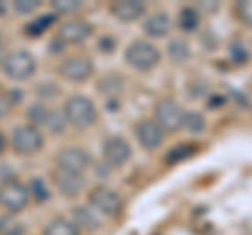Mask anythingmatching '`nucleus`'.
Instances as JSON below:
<instances>
[{
  "mask_svg": "<svg viewBox=\"0 0 252 235\" xmlns=\"http://www.w3.org/2000/svg\"><path fill=\"white\" fill-rule=\"evenodd\" d=\"M63 116H65L69 126H74L78 130L93 126L99 118L97 107H94V103L86 95H72L69 97L65 101V105H63Z\"/></svg>",
  "mask_w": 252,
  "mask_h": 235,
  "instance_id": "obj_1",
  "label": "nucleus"
},
{
  "mask_svg": "<svg viewBox=\"0 0 252 235\" xmlns=\"http://www.w3.org/2000/svg\"><path fill=\"white\" fill-rule=\"evenodd\" d=\"M124 61L130 67L139 69V72H149V69H154L160 63V51L147 40H135L126 46Z\"/></svg>",
  "mask_w": 252,
  "mask_h": 235,
  "instance_id": "obj_2",
  "label": "nucleus"
},
{
  "mask_svg": "<svg viewBox=\"0 0 252 235\" xmlns=\"http://www.w3.org/2000/svg\"><path fill=\"white\" fill-rule=\"evenodd\" d=\"M2 72L6 78L11 80H17V82H23V80H30L32 76L36 74V59L34 55L28 53V51H13L4 57L2 61Z\"/></svg>",
  "mask_w": 252,
  "mask_h": 235,
  "instance_id": "obj_3",
  "label": "nucleus"
},
{
  "mask_svg": "<svg viewBox=\"0 0 252 235\" xmlns=\"http://www.w3.org/2000/svg\"><path fill=\"white\" fill-rule=\"evenodd\" d=\"M42 145H44V137L34 124H21L11 135V147L19 155H32L40 151Z\"/></svg>",
  "mask_w": 252,
  "mask_h": 235,
  "instance_id": "obj_4",
  "label": "nucleus"
},
{
  "mask_svg": "<svg viewBox=\"0 0 252 235\" xmlns=\"http://www.w3.org/2000/svg\"><path fill=\"white\" fill-rule=\"evenodd\" d=\"M89 206L94 208L101 214L118 216L124 208V202H122L118 191L109 189V187H105V185H97L89 191Z\"/></svg>",
  "mask_w": 252,
  "mask_h": 235,
  "instance_id": "obj_5",
  "label": "nucleus"
},
{
  "mask_svg": "<svg viewBox=\"0 0 252 235\" xmlns=\"http://www.w3.org/2000/svg\"><path fill=\"white\" fill-rule=\"evenodd\" d=\"M154 120L164 128V132H175L179 128H183L185 112L177 101L162 99V101H158L154 107Z\"/></svg>",
  "mask_w": 252,
  "mask_h": 235,
  "instance_id": "obj_6",
  "label": "nucleus"
},
{
  "mask_svg": "<svg viewBox=\"0 0 252 235\" xmlns=\"http://www.w3.org/2000/svg\"><path fill=\"white\" fill-rule=\"evenodd\" d=\"M93 69H94V65L86 55H72V57L61 61L57 72L61 78H65L69 82H84L93 76Z\"/></svg>",
  "mask_w": 252,
  "mask_h": 235,
  "instance_id": "obj_7",
  "label": "nucleus"
},
{
  "mask_svg": "<svg viewBox=\"0 0 252 235\" xmlns=\"http://www.w3.org/2000/svg\"><path fill=\"white\" fill-rule=\"evenodd\" d=\"M0 204H2L9 212H21L30 204V189L17 181L4 183L0 187Z\"/></svg>",
  "mask_w": 252,
  "mask_h": 235,
  "instance_id": "obj_8",
  "label": "nucleus"
},
{
  "mask_svg": "<svg viewBox=\"0 0 252 235\" xmlns=\"http://www.w3.org/2000/svg\"><path fill=\"white\" fill-rule=\"evenodd\" d=\"M93 36V26L86 19H67L59 26L57 38L63 44H82Z\"/></svg>",
  "mask_w": 252,
  "mask_h": 235,
  "instance_id": "obj_9",
  "label": "nucleus"
},
{
  "mask_svg": "<svg viewBox=\"0 0 252 235\" xmlns=\"http://www.w3.org/2000/svg\"><path fill=\"white\" fill-rule=\"evenodd\" d=\"M55 162H57V166L61 170L82 175L91 164V155L86 153V149H82V147H63V149L57 153Z\"/></svg>",
  "mask_w": 252,
  "mask_h": 235,
  "instance_id": "obj_10",
  "label": "nucleus"
},
{
  "mask_svg": "<svg viewBox=\"0 0 252 235\" xmlns=\"http://www.w3.org/2000/svg\"><path fill=\"white\" fill-rule=\"evenodd\" d=\"M132 149L128 145V141L122 137H107L103 141V162L109 164L112 168L124 166L130 160Z\"/></svg>",
  "mask_w": 252,
  "mask_h": 235,
  "instance_id": "obj_11",
  "label": "nucleus"
},
{
  "mask_svg": "<svg viewBox=\"0 0 252 235\" xmlns=\"http://www.w3.org/2000/svg\"><path fill=\"white\" fill-rule=\"evenodd\" d=\"M135 137L143 149L154 151L164 143V128L156 120H141L135 124Z\"/></svg>",
  "mask_w": 252,
  "mask_h": 235,
  "instance_id": "obj_12",
  "label": "nucleus"
},
{
  "mask_svg": "<svg viewBox=\"0 0 252 235\" xmlns=\"http://www.w3.org/2000/svg\"><path fill=\"white\" fill-rule=\"evenodd\" d=\"M53 181L57 185V189L65 195V198H76L80 195L86 187V181L82 175H76V172H67V170H53Z\"/></svg>",
  "mask_w": 252,
  "mask_h": 235,
  "instance_id": "obj_13",
  "label": "nucleus"
},
{
  "mask_svg": "<svg viewBox=\"0 0 252 235\" xmlns=\"http://www.w3.org/2000/svg\"><path fill=\"white\" fill-rule=\"evenodd\" d=\"M109 13H112L118 21L132 23L147 13V6L141 2V0H116V2L109 4Z\"/></svg>",
  "mask_w": 252,
  "mask_h": 235,
  "instance_id": "obj_14",
  "label": "nucleus"
},
{
  "mask_svg": "<svg viewBox=\"0 0 252 235\" xmlns=\"http://www.w3.org/2000/svg\"><path fill=\"white\" fill-rule=\"evenodd\" d=\"M170 28H172V21L168 17V13H152V15H147L145 21H143V32L149 38L168 36Z\"/></svg>",
  "mask_w": 252,
  "mask_h": 235,
  "instance_id": "obj_15",
  "label": "nucleus"
},
{
  "mask_svg": "<svg viewBox=\"0 0 252 235\" xmlns=\"http://www.w3.org/2000/svg\"><path fill=\"white\" fill-rule=\"evenodd\" d=\"M44 235H80V227L69 218H53V221L44 227Z\"/></svg>",
  "mask_w": 252,
  "mask_h": 235,
  "instance_id": "obj_16",
  "label": "nucleus"
},
{
  "mask_svg": "<svg viewBox=\"0 0 252 235\" xmlns=\"http://www.w3.org/2000/svg\"><path fill=\"white\" fill-rule=\"evenodd\" d=\"M93 210L94 208H91V206H78V208H74L76 225L84 227V229H99L101 223H99V218H97V214H94Z\"/></svg>",
  "mask_w": 252,
  "mask_h": 235,
  "instance_id": "obj_17",
  "label": "nucleus"
},
{
  "mask_svg": "<svg viewBox=\"0 0 252 235\" xmlns=\"http://www.w3.org/2000/svg\"><path fill=\"white\" fill-rule=\"evenodd\" d=\"M179 28L183 29V32H193V29H198L200 26V13L198 9H193V6H183V9L179 11Z\"/></svg>",
  "mask_w": 252,
  "mask_h": 235,
  "instance_id": "obj_18",
  "label": "nucleus"
},
{
  "mask_svg": "<svg viewBox=\"0 0 252 235\" xmlns=\"http://www.w3.org/2000/svg\"><path fill=\"white\" fill-rule=\"evenodd\" d=\"M53 21H55V13H49V15H42V17H36V19H32L26 28H23V32H26L30 38H38V36H42L46 29H49L53 26Z\"/></svg>",
  "mask_w": 252,
  "mask_h": 235,
  "instance_id": "obj_19",
  "label": "nucleus"
},
{
  "mask_svg": "<svg viewBox=\"0 0 252 235\" xmlns=\"http://www.w3.org/2000/svg\"><path fill=\"white\" fill-rule=\"evenodd\" d=\"M168 55H170L172 61H177V63L187 61L191 51H189V44H187L185 38H172V40L168 42Z\"/></svg>",
  "mask_w": 252,
  "mask_h": 235,
  "instance_id": "obj_20",
  "label": "nucleus"
},
{
  "mask_svg": "<svg viewBox=\"0 0 252 235\" xmlns=\"http://www.w3.org/2000/svg\"><path fill=\"white\" fill-rule=\"evenodd\" d=\"M204 126H206V120H204V116L200 112H185L183 128H187L189 132H193V135H198V132L204 130Z\"/></svg>",
  "mask_w": 252,
  "mask_h": 235,
  "instance_id": "obj_21",
  "label": "nucleus"
},
{
  "mask_svg": "<svg viewBox=\"0 0 252 235\" xmlns=\"http://www.w3.org/2000/svg\"><path fill=\"white\" fill-rule=\"evenodd\" d=\"M28 189H30V198H34L38 204H42V202L49 200V189H46V185H44L42 178H38V176L32 178L30 185H28Z\"/></svg>",
  "mask_w": 252,
  "mask_h": 235,
  "instance_id": "obj_22",
  "label": "nucleus"
},
{
  "mask_svg": "<svg viewBox=\"0 0 252 235\" xmlns=\"http://www.w3.org/2000/svg\"><path fill=\"white\" fill-rule=\"evenodd\" d=\"M49 114L51 112L42 103H34V105H30V109H28V118L32 120L34 126H38V124H46V120H49Z\"/></svg>",
  "mask_w": 252,
  "mask_h": 235,
  "instance_id": "obj_23",
  "label": "nucleus"
},
{
  "mask_svg": "<svg viewBox=\"0 0 252 235\" xmlns=\"http://www.w3.org/2000/svg\"><path fill=\"white\" fill-rule=\"evenodd\" d=\"M51 6L57 15H69V13H76L80 9L82 2H78V0H53Z\"/></svg>",
  "mask_w": 252,
  "mask_h": 235,
  "instance_id": "obj_24",
  "label": "nucleus"
},
{
  "mask_svg": "<svg viewBox=\"0 0 252 235\" xmlns=\"http://www.w3.org/2000/svg\"><path fill=\"white\" fill-rule=\"evenodd\" d=\"M40 0H15L13 2V9L17 11L19 15H32L34 11L40 9Z\"/></svg>",
  "mask_w": 252,
  "mask_h": 235,
  "instance_id": "obj_25",
  "label": "nucleus"
},
{
  "mask_svg": "<svg viewBox=\"0 0 252 235\" xmlns=\"http://www.w3.org/2000/svg\"><path fill=\"white\" fill-rule=\"evenodd\" d=\"M191 153H193V147H191V145H179V147H175V149L168 151L166 162H168V164H175V162H181V160L189 158Z\"/></svg>",
  "mask_w": 252,
  "mask_h": 235,
  "instance_id": "obj_26",
  "label": "nucleus"
},
{
  "mask_svg": "<svg viewBox=\"0 0 252 235\" xmlns=\"http://www.w3.org/2000/svg\"><path fill=\"white\" fill-rule=\"evenodd\" d=\"M65 124H67V120H65V116H63V114H59V112H51L49 114L46 126H49L53 132H61L63 128H65Z\"/></svg>",
  "mask_w": 252,
  "mask_h": 235,
  "instance_id": "obj_27",
  "label": "nucleus"
},
{
  "mask_svg": "<svg viewBox=\"0 0 252 235\" xmlns=\"http://www.w3.org/2000/svg\"><path fill=\"white\" fill-rule=\"evenodd\" d=\"M235 11H238V17L244 23H246V26L252 28V0H246V2H238Z\"/></svg>",
  "mask_w": 252,
  "mask_h": 235,
  "instance_id": "obj_28",
  "label": "nucleus"
},
{
  "mask_svg": "<svg viewBox=\"0 0 252 235\" xmlns=\"http://www.w3.org/2000/svg\"><path fill=\"white\" fill-rule=\"evenodd\" d=\"M15 181V172L11 170V166H6V164H0V183H11Z\"/></svg>",
  "mask_w": 252,
  "mask_h": 235,
  "instance_id": "obj_29",
  "label": "nucleus"
},
{
  "mask_svg": "<svg viewBox=\"0 0 252 235\" xmlns=\"http://www.w3.org/2000/svg\"><path fill=\"white\" fill-rule=\"evenodd\" d=\"M231 57H233L235 61H248V51H246V46L235 44L233 49H231Z\"/></svg>",
  "mask_w": 252,
  "mask_h": 235,
  "instance_id": "obj_30",
  "label": "nucleus"
},
{
  "mask_svg": "<svg viewBox=\"0 0 252 235\" xmlns=\"http://www.w3.org/2000/svg\"><path fill=\"white\" fill-rule=\"evenodd\" d=\"M114 46H116V40H114L112 36H103V38L99 40V49L103 51V53H112Z\"/></svg>",
  "mask_w": 252,
  "mask_h": 235,
  "instance_id": "obj_31",
  "label": "nucleus"
},
{
  "mask_svg": "<svg viewBox=\"0 0 252 235\" xmlns=\"http://www.w3.org/2000/svg\"><path fill=\"white\" fill-rule=\"evenodd\" d=\"M9 109H11V101L6 97H0V120L9 114Z\"/></svg>",
  "mask_w": 252,
  "mask_h": 235,
  "instance_id": "obj_32",
  "label": "nucleus"
},
{
  "mask_svg": "<svg viewBox=\"0 0 252 235\" xmlns=\"http://www.w3.org/2000/svg\"><path fill=\"white\" fill-rule=\"evenodd\" d=\"M2 235H23V227H21V225H15V227H9V231H4Z\"/></svg>",
  "mask_w": 252,
  "mask_h": 235,
  "instance_id": "obj_33",
  "label": "nucleus"
},
{
  "mask_svg": "<svg viewBox=\"0 0 252 235\" xmlns=\"http://www.w3.org/2000/svg\"><path fill=\"white\" fill-rule=\"evenodd\" d=\"M9 53H4V44H2V38H0V65H2V61H4V57Z\"/></svg>",
  "mask_w": 252,
  "mask_h": 235,
  "instance_id": "obj_34",
  "label": "nucleus"
},
{
  "mask_svg": "<svg viewBox=\"0 0 252 235\" xmlns=\"http://www.w3.org/2000/svg\"><path fill=\"white\" fill-rule=\"evenodd\" d=\"M4 143H6V141L2 137V132H0V153H2V149H4Z\"/></svg>",
  "mask_w": 252,
  "mask_h": 235,
  "instance_id": "obj_35",
  "label": "nucleus"
},
{
  "mask_svg": "<svg viewBox=\"0 0 252 235\" xmlns=\"http://www.w3.org/2000/svg\"><path fill=\"white\" fill-rule=\"evenodd\" d=\"M4 11V4H0V13H2Z\"/></svg>",
  "mask_w": 252,
  "mask_h": 235,
  "instance_id": "obj_36",
  "label": "nucleus"
}]
</instances>
